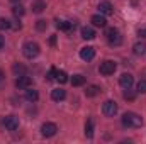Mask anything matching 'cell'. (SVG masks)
Segmentation results:
<instances>
[{
	"label": "cell",
	"mask_w": 146,
	"mask_h": 144,
	"mask_svg": "<svg viewBox=\"0 0 146 144\" xmlns=\"http://www.w3.org/2000/svg\"><path fill=\"white\" fill-rule=\"evenodd\" d=\"M122 126L124 127H127V129H138V127H141L143 126V119H141V115H138V114H134V112H126L124 115H122Z\"/></svg>",
	"instance_id": "6da1fadb"
},
{
	"label": "cell",
	"mask_w": 146,
	"mask_h": 144,
	"mask_svg": "<svg viewBox=\"0 0 146 144\" xmlns=\"http://www.w3.org/2000/svg\"><path fill=\"white\" fill-rule=\"evenodd\" d=\"M106 37H107V42L110 46H119L122 42V36H121L119 29H115V27H109L106 31Z\"/></svg>",
	"instance_id": "7a4b0ae2"
},
{
	"label": "cell",
	"mask_w": 146,
	"mask_h": 144,
	"mask_svg": "<svg viewBox=\"0 0 146 144\" xmlns=\"http://www.w3.org/2000/svg\"><path fill=\"white\" fill-rule=\"evenodd\" d=\"M39 44L37 42H33V41H29V42H26L24 46H22V53H24V56L26 58H29V59H33V58H36L37 54H39Z\"/></svg>",
	"instance_id": "3957f363"
},
{
	"label": "cell",
	"mask_w": 146,
	"mask_h": 144,
	"mask_svg": "<svg viewBox=\"0 0 146 144\" xmlns=\"http://www.w3.org/2000/svg\"><path fill=\"white\" fill-rule=\"evenodd\" d=\"M56 132H58V126L53 124V122H44V124L41 126V134H42L44 137H53Z\"/></svg>",
	"instance_id": "277c9868"
},
{
	"label": "cell",
	"mask_w": 146,
	"mask_h": 144,
	"mask_svg": "<svg viewBox=\"0 0 146 144\" xmlns=\"http://www.w3.org/2000/svg\"><path fill=\"white\" fill-rule=\"evenodd\" d=\"M115 68H117V65H115L114 61H110V59H107V61H104V63L100 65L99 71L102 73L104 76H109V75H114V71H115Z\"/></svg>",
	"instance_id": "5b68a950"
},
{
	"label": "cell",
	"mask_w": 146,
	"mask_h": 144,
	"mask_svg": "<svg viewBox=\"0 0 146 144\" xmlns=\"http://www.w3.org/2000/svg\"><path fill=\"white\" fill-rule=\"evenodd\" d=\"M3 126H5L7 131H17V129H19V117H15V115H7V117L3 119Z\"/></svg>",
	"instance_id": "8992f818"
},
{
	"label": "cell",
	"mask_w": 146,
	"mask_h": 144,
	"mask_svg": "<svg viewBox=\"0 0 146 144\" xmlns=\"http://www.w3.org/2000/svg\"><path fill=\"white\" fill-rule=\"evenodd\" d=\"M15 87L21 88V90H26V88L33 87V78H31V76H26V75H21V76L15 80Z\"/></svg>",
	"instance_id": "52a82bcc"
},
{
	"label": "cell",
	"mask_w": 146,
	"mask_h": 144,
	"mask_svg": "<svg viewBox=\"0 0 146 144\" xmlns=\"http://www.w3.org/2000/svg\"><path fill=\"white\" fill-rule=\"evenodd\" d=\"M102 112H104V115H107V117H114V115L117 114V104H115L114 100H107V102L104 104V107H102Z\"/></svg>",
	"instance_id": "ba28073f"
},
{
	"label": "cell",
	"mask_w": 146,
	"mask_h": 144,
	"mask_svg": "<svg viewBox=\"0 0 146 144\" xmlns=\"http://www.w3.org/2000/svg\"><path fill=\"white\" fill-rule=\"evenodd\" d=\"M80 58H82L83 61H90V59H94V58H95V49H94L92 46H85V48H82V49H80Z\"/></svg>",
	"instance_id": "9c48e42d"
},
{
	"label": "cell",
	"mask_w": 146,
	"mask_h": 144,
	"mask_svg": "<svg viewBox=\"0 0 146 144\" xmlns=\"http://www.w3.org/2000/svg\"><path fill=\"white\" fill-rule=\"evenodd\" d=\"M133 83H134V78H133V75H129V73H124V75H121V78H119V85L126 90V88H131L133 87Z\"/></svg>",
	"instance_id": "30bf717a"
},
{
	"label": "cell",
	"mask_w": 146,
	"mask_h": 144,
	"mask_svg": "<svg viewBox=\"0 0 146 144\" xmlns=\"http://www.w3.org/2000/svg\"><path fill=\"white\" fill-rule=\"evenodd\" d=\"M99 10H100L102 15H112L114 14V5L110 3L109 0H104V2L99 3Z\"/></svg>",
	"instance_id": "8fae6325"
},
{
	"label": "cell",
	"mask_w": 146,
	"mask_h": 144,
	"mask_svg": "<svg viewBox=\"0 0 146 144\" xmlns=\"http://www.w3.org/2000/svg\"><path fill=\"white\" fill-rule=\"evenodd\" d=\"M56 27H58L60 31L70 32L72 29H75V22H72V20H56Z\"/></svg>",
	"instance_id": "7c38bea8"
},
{
	"label": "cell",
	"mask_w": 146,
	"mask_h": 144,
	"mask_svg": "<svg viewBox=\"0 0 146 144\" xmlns=\"http://www.w3.org/2000/svg\"><path fill=\"white\" fill-rule=\"evenodd\" d=\"M92 24L95 26V27H106V24H107V20H106V15H102V14H97V15H92Z\"/></svg>",
	"instance_id": "4fadbf2b"
},
{
	"label": "cell",
	"mask_w": 146,
	"mask_h": 144,
	"mask_svg": "<svg viewBox=\"0 0 146 144\" xmlns=\"http://www.w3.org/2000/svg\"><path fill=\"white\" fill-rule=\"evenodd\" d=\"M51 98H53L54 102H61V100L66 98V92H65L63 88H54V90L51 92Z\"/></svg>",
	"instance_id": "5bb4252c"
},
{
	"label": "cell",
	"mask_w": 146,
	"mask_h": 144,
	"mask_svg": "<svg viewBox=\"0 0 146 144\" xmlns=\"http://www.w3.org/2000/svg\"><path fill=\"white\" fill-rule=\"evenodd\" d=\"M82 37L87 39V41H90V39L95 37V31L92 27H82Z\"/></svg>",
	"instance_id": "9a60e30c"
},
{
	"label": "cell",
	"mask_w": 146,
	"mask_h": 144,
	"mask_svg": "<svg viewBox=\"0 0 146 144\" xmlns=\"http://www.w3.org/2000/svg\"><path fill=\"white\" fill-rule=\"evenodd\" d=\"M37 98H39V93H37L36 90H31V87L26 88V100H29V102H36Z\"/></svg>",
	"instance_id": "2e32d148"
},
{
	"label": "cell",
	"mask_w": 146,
	"mask_h": 144,
	"mask_svg": "<svg viewBox=\"0 0 146 144\" xmlns=\"http://www.w3.org/2000/svg\"><path fill=\"white\" fill-rule=\"evenodd\" d=\"M100 93V87H97V85H90L87 90H85V95L87 97H97Z\"/></svg>",
	"instance_id": "e0dca14e"
},
{
	"label": "cell",
	"mask_w": 146,
	"mask_h": 144,
	"mask_svg": "<svg viewBox=\"0 0 146 144\" xmlns=\"http://www.w3.org/2000/svg\"><path fill=\"white\" fill-rule=\"evenodd\" d=\"M85 136H87L88 139L94 137V120H92V119L87 120V124H85Z\"/></svg>",
	"instance_id": "ac0fdd59"
},
{
	"label": "cell",
	"mask_w": 146,
	"mask_h": 144,
	"mask_svg": "<svg viewBox=\"0 0 146 144\" xmlns=\"http://www.w3.org/2000/svg\"><path fill=\"white\" fill-rule=\"evenodd\" d=\"M133 49H134V54H138V56H143V54L146 53V44H145V42H136Z\"/></svg>",
	"instance_id": "d6986e66"
},
{
	"label": "cell",
	"mask_w": 146,
	"mask_h": 144,
	"mask_svg": "<svg viewBox=\"0 0 146 144\" xmlns=\"http://www.w3.org/2000/svg\"><path fill=\"white\" fill-rule=\"evenodd\" d=\"M83 83H85V76L83 75H73V78H72L73 87H82Z\"/></svg>",
	"instance_id": "ffe728a7"
},
{
	"label": "cell",
	"mask_w": 146,
	"mask_h": 144,
	"mask_svg": "<svg viewBox=\"0 0 146 144\" xmlns=\"http://www.w3.org/2000/svg\"><path fill=\"white\" fill-rule=\"evenodd\" d=\"M44 9H46V3H44L42 0H37V2H34V3H33V10H34L36 14H41Z\"/></svg>",
	"instance_id": "44dd1931"
},
{
	"label": "cell",
	"mask_w": 146,
	"mask_h": 144,
	"mask_svg": "<svg viewBox=\"0 0 146 144\" xmlns=\"http://www.w3.org/2000/svg\"><path fill=\"white\" fill-rule=\"evenodd\" d=\"M56 80L60 81V83H66L68 81V75L65 71H61V70H58V73H56Z\"/></svg>",
	"instance_id": "7402d4cb"
},
{
	"label": "cell",
	"mask_w": 146,
	"mask_h": 144,
	"mask_svg": "<svg viewBox=\"0 0 146 144\" xmlns=\"http://www.w3.org/2000/svg\"><path fill=\"white\" fill-rule=\"evenodd\" d=\"M12 12H14L15 17H22V15H24V7H22V5H14V7H12Z\"/></svg>",
	"instance_id": "603a6c76"
},
{
	"label": "cell",
	"mask_w": 146,
	"mask_h": 144,
	"mask_svg": "<svg viewBox=\"0 0 146 144\" xmlns=\"http://www.w3.org/2000/svg\"><path fill=\"white\" fill-rule=\"evenodd\" d=\"M12 70H14V73H15L17 76H21V75H26V68H24L22 65H19V63H15Z\"/></svg>",
	"instance_id": "cb8c5ba5"
},
{
	"label": "cell",
	"mask_w": 146,
	"mask_h": 144,
	"mask_svg": "<svg viewBox=\"0 0 146 144\" xmlns=\"http://www.w3.org/2000/svg\"><path fill=\"white\" fill-rule=\"evenodd\" d=\"M12 27V24H10V20H7V19H0V31H5V29H10Z\"/></svg>",
	"instance_id": "d4e9b609"
},
{
	"label": "cell",
	"mask_w": 146,
	"mask_h": 144,
	"mask_svg": "<svg viewBox=\"0 0 146 144\" xmlns=\"http://www.w3.org/2000/svg\"><path fill=\"white\" fill-rule=\"evenodd\" d=\"M138 92L139 93H146V80H141L138 83Z\"/></svg>",
	"instance_id": "484cf974"
},
{
	"label": "cell",
	"mask_w": 146,
	"mask_h": 144,
	"mask_svg": "<svg viewBox=\"0 0 146 144\" xmlns=\"http://www.w3.org/2000/svg\"><path fill=\"white\" fill-rule=\"evenodd\" d=\"M124 98H126V100H134V93L131 92V88H126V92H124Z\"/></svg>",
	"instance_id": "4316f807"
},
{
	"label": "cell",
	"mask_w": 146,
	"mask_h": 144,
	"mask_svg": "<svg viewBox=\"0 0 146 144\" xmlns=\"http://www.w3.org/2000/svg\"><path fill=\"white\" fill-rule=\"evenodd\" d=\"M36 27H37V31H44L46 27H48V24H46V20H37V24H36Z\"/></svg>",
	"instance_id": "83f0119b"
},
{
	"label": "cell",
	"mask_w": 146,
	"mask_h": 144,
	"mask_svg": "<svg viewBox=\"0 0 146 144\" xmlns=\"http://www.w3.org/2000/svg\"><path fill=\"white\" fill-rule=\"evenodd\" d=\"M56 73H58V70H56V68H51V70H49V73H48V78H49V80H56Z\"/></svg>",
	"instance_id": "f1b7e54d"
},
{
	"label": "cell",
	"mask_w": 146,
	"mask_h": 144,
	"mask_svg": "<svg viewBox=\"0 0 146 144\" xmlns=\"http://www.w3.org/2000/svg\"><path fill=\"white\" fill-rule=\"evenodd\" d=\"M3 46H5V39H3V36H0V51L3 49Z\"/></svg>",
	"instance_id": "f546056e"
},
{
	"label": "cell",
	"mask_w": 146,
	"mask_h": 144,
	"mask_svg": "<svg viewBox=\"0 0 146 144\" xmlns=\"http://www.w3.org/2000/svg\"><path fill=\"white\" fill-rule=\"evenodd\" d=\"M139 36L146 37V27H145V29H139Z\"/></svg>",
	"instance_id": "4dcf8cb0"
},
{
	"label": "cell",
	"mask_w": 146,
	"mask_h": 144,
	"mask_svg": "<svg viewBox=\"0 0 146 144\" xmlns=\"http://www.w3.org/2000/svg\"><path fill=\"white\" fill-rule=\"evenodd\" d=\"M10 2H14V3H17V2H21V0H10Z\"/></svg>",
	"instance_id": "1f68e13d"
}]
</instances>
